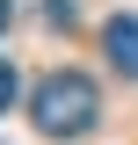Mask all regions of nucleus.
I'll list each match as a JSON object with an SVG mask.
<instances>
[{
    "label": "nucleus",
    "mask_w": 138,
    "mask_h": 145,
    "mask_svg": "<svg viewBox=\"0 0 138 145\" xmlns=\"http://www.w3.org/2000/svg\"><path fill=\"white\" fill-rule=\"evenodd\" d=\"M95 116H102V94H95L87 72H44L29 87V123L44 138H87Z\"/></svg>",
    "instance_id": "obj_1"
},
{
    "label": "nucleus",
    "mask_w": 138,
    "mask_h": 145,
    "mask_svg": "<svg viewBox=\"0 0 138 145\" xmlns=\"http://www.w3.org/2000/svg\"><path fill=\"white\" fill-rule=\"evenodd\" d=\"M102 51H109V65H116L124 80H138V15H109Z\"/></svg>",
    "instance_id": "obj_2"
},
{
    "label": "nucleus",
    "mask_w": 138,
    "mask_h": 145,
    "mask_svg": "<svg viewBox=\"0 0 138 145\" xmlns=\"http://www.w3.org/2000/svg\"><path fill=\"white\" fill-rule=\"evenodd\" d=\"M15 102V65H7V58H0V109Z\"/></svg>",
    "instance_id": "obj_3"
},
{
    "label": "nucleus",
    "mask_w": 138,
    "mask_h": 145,
    "mask_svg": "<svg viewBox=\"0 0 138 145\" xmlns=\"http://www.w3.org/2000/svg\"><path fill=\"white\" fill-rule=\"evenodd\" d=\"M7 22H15V0H0V29H7Z\"/></svg>",
    "instance_id": "obj_4"
}]
</instances>
